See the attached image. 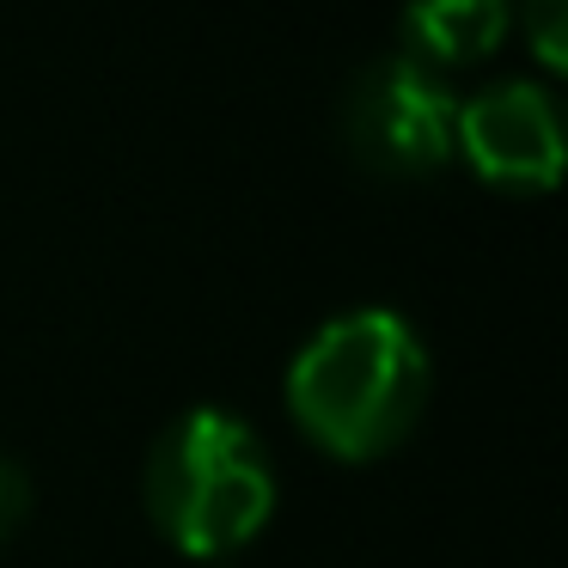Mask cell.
Masks as SVG:
<instances>
[{
    "label": "cell",
    "instance_id": "cell-1",
    "mask_svg": "<svg viewBox=\"0 0 568 568\" xmlns=\"http://www.w3.org/2000/svg\"><path fill=\"white\" fill-rule=\"evenodd\" d=\"M428 404V348L409 318L361 306L331 318L287 367V409L331 458H385L409 440Z\"/></svg>",
    "mask_w": 568,
    "mask_h": 568
},
{
    "label": "cell",
    "instance_id": "cell-2",
    "mask_svg": "<svg viewBox=\"0 0 568 568\" xmlns=\"http://www.w3.org/2000/svg\"><path fill=\"white\" fill-rule=\"evenodd\" d=\"M148 519L184 556H233L270 526L275 465L257 428L233 409H184L160 428L141 470Z\"/></svg>",
    "mask_w": 568,
    "mask_h": 568
},
{
    "label": "cell",
    "instance_id": "cell-3",
    "mask_svg": "<svg viewBox=\"0 0 568 568\" xmlns=\"http://www.w3.org/2000/svg\"><path fill=\"white\" fill-rule=\"evenodd\" d=\"M458 99L446 74L409 62L404 50L367 62L343 92V148L373 178H434L453 160Z\"/></svg>",
    "mask_w": 568,
    "mask_h": 568
},
{
    "label": "cell",
    "instance_id": "cell-7",
    "mask_svg": "<svg viewBox=\"0 0 568 568\" xmlns=\"http://www.w3.org/2000/svg\"><path fill=\"white\" fill-rule=\"evenodd\" d=\"M26 514H31V483H26V470H19L13 458L0 453V544L26 526Z\"/></svg>",
    "mask_w": 568,
    "mask_h": 568
},
{
    "label": "cell",
    "instance_id": "cell-6",
    "mask_svg": "<svg viewBox=\"0 0 568 568\" xmlns=\"http://www.w3.org/2000/svg\"><path fill=\"white\" fill-rule=\"evenodd\" d=\"M519 31L550 74L568 62V0H519Z\"/></svg>",
    "mask_w": 568,
    "mask_h": 568
},
{
    "label": "cell",
    "instance_id": "cell-4",
    "mask_svg": "<svg viewBox=\"0 0 568 568\" xmlns=\"http://www.w3.org/2000/svg\"><path fill=\"white\" fill-rule=\"evenodd\" d=\"M453 153L495 190L538 196L562 178V116L556 99L531 80H501L458 104L453 116Z\"/></svg>",
    "mask_w": 568,
    "mask_h": 568
},
{
    "label": "cell",
    "instance_id": "cell-5",
    "mask_svg": "<svg viewBox=\"0 0 568 568\" xmlns=\"http://www.w3.org/2000/svg\"><path fill=\"white\" fill-rule=\"evenodd\" d=\"M514 0H404V55L434 74L470 68L501 50Z\"/></svg>",
    "mask_w": 568,
    "mask_h": 568
}]
</instances>
